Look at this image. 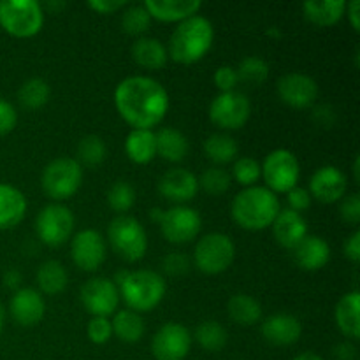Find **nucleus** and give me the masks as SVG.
Returning <instances> with one entry per match:
<instances>
[{
	"instance_id": "nucleus-48",
	"label": "nucleus",
	"mask_w": 360,
	"mask_h": 360,
	"mask_svg": "<svg viewBox=\"0 0 360 360\" xmlns=\"http://www.w3.org/2000/svg\"><path fill=\"white\" fill-rule=\"evenodd\" d=\"M125 0H88V7L98 14H112L125 7Z\"/></svg>"
},
{
	"instance_id": "nucleus-43",
	"label": "nucleus",
	"mask_w": 360,
	"mask_h": 360,
	"mask_svg": "<svg viewBox=\"0 0 360 360\" xmlns=\"http://www.w3.org/2000/svg\"><path fill=\"white\" fill-rule=\"evenodd\" d=\"M213 83L214 86L220 90V94H227V91H234L239 83L238 72L234 67L231 65H221L214 70L213 74Z\"/></svg>"
},
{
	"instance_id": "nucleus-37",
	"label": "nucleus",
	"mask_w": 360,
	"mask_h": 360,
	"mask_svg": "<svg viewBox=\"0 0 360 360\" xmlns=\"http://www.w3.org/2000/svg\"><path fill=\"white\" fill-rule=\"evenodd\" d=\"M236 72H238L239 81L257 86V84H262L267 81V77H269V65L260 56H246L245 60H241Z\"/></svg>"
},
{
	"instance_id": "nucleus-1",
	"label": "nucleus",
	"mask_w": 360,
	"mask_h": 360,
	"mask_svg": "<svg viewBox=\"0 0 360 360\" xmlns=\"http://www.w3.org/2000/svg\"><path fill=\"white\" fill-rule=\"evenodd\" d=\"M115 105L130 127L151 130L167 115L169 94L153 77L130 76L116 86Z\"/></svg>"
},
{
	"instance_id": "nucleus-13",
	"label": "nucleus",
	"mask_w": 360,
	"mask_h": 360,
	"mask_svg": "<svg viewBox=\"0 0 360 360\" xmlns=\"http://www.w3.org/2000/svg\"><path fill=\"white\" fill-rule=\"evenodd\" d=\"M79 299L91 316H104L116 313L120 304V290L109 278H91L81 287Z\"/></svg>"
},
{
	"instance_id": "nucleus-33",
	"label": "nucleus",
	"mask_w": 360,
	"mask_h": 360,
	"mask_svg": "<svg viewBox=\"0 0 360 360\" xmlns=\"http://www.w3.org/2000/svg\"><path fill=\"white\" fill-rule=\"evenodd\" d=\"M238 143H236L234 137L227 136V134H213V136H210L204 141V153L217 165H225L234 162L236 157H238Z\"/></svg>"
},
{
	"instance_id": "nucleus-24",
	"label": "nucleus",
	"mask_w": 360,
	"mask_h": 360,
	"mask_svg": "<svg viewBox=\"0 0 360 360\" xmlns=\"http://www.w3.org/2000/svg\"><path fill=\"white\" fill-rule=\"evenodd\" d=\"M27 197L16 186L0 183V231H9L20 225L27 214Z\"/></svg>"
},
{
	"instance_id": "nucleus-3",
	"label": "nucleus",
	"mask_w": 360,
	"mask_h": 360,
	"mask_svg": "<svg viewBox=\"0 0 360 360\" xmlns=\"http://www.w3.org/2000/svg\"><path fill=\"white\" fill-rule=\"evenodd\" d=\"M214 41V28L207 18L195 16L181 21L171 39H169L167 55L174 62L190 65L206 56Z\"/></svg>"
},
{
	"instance_id": "nucleus-40",
	"label": "nucleus",
	"mask_w": 360,
	"mask_h": 360,
	"mask_svg": "<svg viewBox=\"0 0 360 360\" xmlns=\"http://www.w3.org/2000/svg\"><path fill=\"white\" fill-rule=\"evenodd\" d=\"M234 179L243 185L245 188L255 186V183L262 178V167L259 162L252 157H241L234 160V169H232Z\"/></svg>"
},
{
	"instance_id": "nucleus-49",
	"label": "nucleus",
	"mask_w": 360,
	"mask_h": 360,
	"mask_svg": "<svg viewBox=\"0 0 360 360\" xmlns=\"http://www.w3.org/2000/svg\"><path fill=\"white\" fill-rule=\"evenodd\" d=\"M343 252L347 255L348 260H352L354 264H357L360 260V232L355 231L350 238L347 239L343 246Z\"/></svg>"
},
{
	"instance_id": "nucleus-6",
	"label": "nucleus",
	"mask_w": 360,
	"mask_h": 360,
	"mask_svg": "<svg viewBox=\"0 0 360 360\" xmlns=\"http://www.w3.org/2000/svg\"><path fill=\"white\" fill-rule=\"evenodd\" d=\"M108 239L111 248L127 262H139L148 252L146 229L134 217L118 214L109 224Z\"/></svg>"
},
{
	"instance_id": "nucleus-34",
	"label": "nucleus",
	"mask_w": 360,
	"mask_h": 360,
	"mask_svg": "<svg viewBox=\"0 0 360 360\" xmlns=\"http://www.w3.org/2000/svg\"><path fill=\"white\" fill-rule=\"evenodd\" d=\"M195 341L199 343V347L206 352H220L224 350L225 345H227L229 334L225 330V327L221 323H218L217 320H206V322H200L195 329Z\"/></svg>"
},
{
	"instance_id": "nucleus-9",
	"label": "nucleus",
	"mask_w": 360,
	"mask_h": 360,
	"mask_svg": "<svg viewBox=\"0 0 360 360\" xmlns=\"http://www.w3.org/2000/svg\"><path fill=\"white\" fill-rule=\"evenodd\" d=\"M260 167H262L266 188H269L273 193H287L297 186L301 167H299L297 157L290 150L280 148V150L271 151Z\"/></svg>"
},
{
	"instance_id": "nucleus-4",
	"label": "nucleus",
	"mask_w": 360,
	"mask_h": 360,
	"mask_svg": "<svg viewBox=\"0 0 360 360\" xmlns=\"http://www.w3.org/2000/svg\"><path fill=\"white\" fill-rule=\"evenodd\" d=\"M115 283L120 290V297H123L125 304L136 313L155 309L167 292L162 274L148 269L123 271L116 274Z\"/></svg>"
},
{
	"instance_id": "nucleus-36",
	"label": "nucleus",
	"mask_w": 360,
	"mask_h": 360,
	"mask_svg": "<svg viewBox=\"0 0 360 360\" xmlns=\"http://www.w3.org/2000/svg\"><path fill=\"white\" fill-rule=\"evenodd\" d=\"M108 157V146H105L104 139L98 136H84L77 144V162L88 167H97Z\"/></svg>"
},
{
	"instance_id": "nucleus-56",
	"label": "nucleus",
	"mask_w": 360,
	"mask_h": 360,
	"mask_svg": "<svg viewBox=\"0 0 360 360\" xmlns=\"http://www.w3.org/2000/svg\"><path fill=\"white\" fill-rule=\"evenodd\" d=\"M354 179L355 181H360V158L357 157L354 162Z\"/></svg>"
},
{
	"instance_id": "nucleus-32",
	"label": "nucleus",
	"mask_w": 360,
	"mask_h": 360,
	"mask_svg": "<svg viewBox=\"0 0 360 360\" xmlns=\"http://www.w3.org/2000/svg\"><path fill=\"white\" fill-rule=\"evenodd\" d=\"M112 334L123 343H137L144 336V322L139 313L132 309H122L115 313V319L111 322Z\"/></svg>"
},
{
	"instance_id": "nucleus-50",
	"label": "nucleus",
	"mask_w": 360,
	"mask_h": 360,
	"mask_svg": "<svg viewBox=\"0 0 360 360\" xmlns=\"http://www.w3.org/2000/svg\"><path fill=\"white\" fill-rule=\"evenodd\" d=\"M313 116H315V122L319 125L326 127V129H329V127H333L336 123V112H334V109L330 105H319Z\"/></svg>"
},
{
	"instance_id": "nucleus-19",
	"label": "nucleus",
	"mask_w": 360,
	"mask_h": 360,
	"mask_svg": "<svg viewBox=\"0 0 360 360\" xmlns=\"http://www.w3.org/2000/svg\"><path fill=\"white\" fill-rule=\"evenodd\" d=\"M9 313L18 326L34 327L44 319L46 302L35 288H20L11 297Z\"/></svg>"
},
{
	"instance_id": "nucleus-38",
	"label": "nucleus",
	"mask_w": 360,
	"mask_h": 360,
	"mask_svg": "<svg viewBox=\"0 0 360 360\" xmlns=\"http://www.w3.org/2000/svg\"><path fill=\"white\" fill-rule=\"evenodd\" d=\"M108 204L115 213L125 214L136 204V190L130 183L116 181L108 192Z\"/></svg>"
},
{
	"instance_id": "nucleus-54",
	"label": "nucleus",
	"mask_w": 360,
	"mask_h": 360,
	"mask_svg": "<svg viewBox=\"0 0 360 360\" xmlns=\"http://www.w3.org/2000/svg\"><path fill=\"white\" fill-rule=\"evenodd\" d=\"M292 360H323V359L320 357V355L313 354V352H304V354L295 355V357L292 359Z\"/></svg>"
},
{
	"instance_id": "nucleus-22",
	"label": "nucleus",
	"mask_w": 360,
	"mask_h": 360,
	"mask_svg": "<svg viewBox=\"0 0 360 360\" xmlns=\"http://www.w3.org/2000/svg\"><path fill=\"white\" fill-rule=\"evenodd\" d=\"M271 227L276 241L287 250H294L308 236L306 218L292 210H281Z\"/></svg>"
},
{
	"instance_id": "nucleus-21",
	"label": "nucleus",
	"mask_w": 360,
	"mask_h": 360,
	"mask_svg": "<svg viewBox=\"0 0 360 360\" xmlns=\"http://www.w3.org/2000/svg\"><path fill=\"white\" fill-rule=\"evenodd\" d=\"M151 20L164 21V23H181L188 18L195 16L202 7L199 0H146L143 4Z\"/></svg>"
},
{
	"instance_id": "nucleus-25",
	"label": "nucleus",
	"mask_w": 360,
	"mask_h": 360,
	"mask_svg": "<svg viewBox=\"0 0 360 360\" xmlns=\"http://www.w3.org/2000/svg\"><path fill=\"white\" fill-rule=\"evenodd\" d=\"M125 153L134 164H150L157 157V139H155L153 130H130L125 139Z\"/></svg>"
},
{
	"instance_id": "nucleus-15",
	"label": "nucleus",
	"mask_w": 360,
	"mask_h": 360,
	"mask_svg": "<svg viewBox=\"0 0 360 360\" xmlns=\"http://www.w3.org/2000/svg\"><path fill=\"white\" fill-rule=\"evenodd\" d=\"M72 262L84 273H94L105 260V241L94 229L79 231L70 241Z\"/></svg>"
},
{
	"instance_id": "nucleus-46",
	"label": "nucleus",
	"mask_w": 360,
	"mask_h": 360,
	"mask_svg": "<svg viewBox=\"0 0 360 360\" xmlns=\"http://www.w3.org/2000/svg\"><path fill=\"white\" fill-rule=\"evenodd\" d=\"M18 123V112L11 102L0 98V137L7 136L14 130Z\"/></svg>"
},
{
	"instance_id": "nucleus-51",
	"label": "nucleus",
	"mask_w": 360,
	"mask_h": 360,
	"mask_svg": "<svg viewBox=\"0 0 360 360\" xmlns=\"http://www.w3.org/2000/svg\"><path fill=\"white\" fill-rule=\"evenodd\" d=\"M336 360H355L357 359V348L350 343V341H343L338 343L333 350Z\"/></svg>"
},
{
	"instance_id": "nucleus-17",
	"label": "nucleus",
	"mask_w": 360,
	"mask_h": 360,
	"mask_svg": "<svg viewBox=\"0 0 360 360\" xmlns=\"http://www.w3.org/2000/svg\"><path fill=\"white\" fill-rule=\"evenodd\" d=\"M348 178L336 165H323L309 179V195L323 204H333L347 195Z\"/></svg>"
},
{
	"instance_id": "nucleus-29",
	"label": "nucleus",
	"mask_w": 360,
	"mask_h": 360,
	"mask_svg": "<svg viewBox=\"0 0 360 360\" xmlns=\"http://www.w3.org/2000/svg\"><path fill=\"white\" fill-rule=\"evenodd\" d=\"M132 58L144 69L157 70L167 63V48L155 37H141L132 46Z\"/></svg>"
},
{
	"instance_id": "nucleus-58",
	"label": "nucleus",
	"mask_w": 360,
	"mask_h": 360,
	"mask_svg": "<svg viewBox=\"0 0 360 360\" xmlns=\"http://www.w3.org/2000/svg\"><path fill=\"white\" fill-rule=\"evenodd\" d=\"M63 6H65V4H63V2H48V7H49V9H58V7H63Z\"/></svg>"
},
{
	"instance_id": "nucleus-20",
	"label": "nucleus",
	"mask_w": 360,
	"mask_h": 360,
	"mask_svg": "<svg viewBox=\"0 0 360 360\" xmlns=\"http://www.w3.org/2000/svg\"><path fill=\"white\" fill-rule=\"evenodd\" d=\"M260 333H262L264 340L274 347H290L301 340L302 326L294 315L276 313L264 320Z\"/></svg>"
},
{
	"instance_id": "nucleus-14",
	"label": "nucleus",
	"mask_w": 360,
	"mask_h": 360,
	"mask_svg": "<svg viewBox=\"0 0 360 360\" xmlns=\"http://www.w3.org/2000/svg\"><path fill=\"white\" fill-rule=\"evenodd\" d=\"M192 348V334L185 326L169 322L157 330L151 341V354L157 360H185Z\"/></svg>"
},
{
	"instance_id": "nucleus-8",
	"label": "nucleus",
	"mask_w": 360,
	"mask_h": 360,
	"mask_svg": "<svg viewBox=\"0 0 360 360\" xmlns=\"http://www.w3.org/2000/svg\"><path fill=\"white\" fill-rule=\"evenodd\" d=\"M236 257L234 241L221 232H210L197 241L193 250L195 267L204 274L225 273L232 266Z\"/></svg>"
},
{
	"instance_id": "nucleus-31",
	"label": "nucleus",
	"mask_w": 360,
	"mask_h": 360,
	"mask_svg": "<svg viewBox=\"0 0 360 360\" xmlns=\"http://www.w3.org/2000/svg\"><path fill=\"white\" fill-rule=\"evenodd\" d=\"M35 280H37L39 290L46 295L62 294L67 288V283H69L65 267L58 260L42 262L41 267L37 269V274H35Z\"/></svg>"
},
{
	"instance_id": "nucleus-5",
	"label": "nucleus",
	"mask_w": 360,
	"mask_h": 360,
	"mask_svg": "<svg viewBox=\"0 0 360 360\" xmlns=\"http://www.w3.org/2000/svg\"><path fill=\"white\" fill-rule=\"evenodd\" d=\"M44 25V11L35 0H2L0 27L18 39L34 37Z\"/></svg>"
},
{
	"instance_id": "nucleus-16",
	"label": "nucleus",
	"mask_w": 360,
	"mask_h": 360,
	"mask_svg": "<svg viewBox=\"0 0 360 360\" xmlns=\"http://www.w3.org/2000/svg\"><path fill=\"white\" fill-rule=\"evenodd\" d=\"M278 95L288 108L306 109L319 98V84L306 74L288 72L278 81Z\"/></svg>"
},
{
	"instance_id": "nucleus-35",
	"label": "nucleus",
	"mask_w": 360,
	"mask_h": 360,
	"mask_svg": "<svg viewBox=\"0 0 360 360\" xmlns=\"http://www.w3.org/2000/svg\"><path fill=\"white\" fill-rule=\"evenodd\" d=\"M49 94H51L49 84L42 77H32V79L25 81L20 86V90H18V101H20V104L25 109L35 111V109H41L42 105L48 104Z\"/></svg>"
},
{
	"instance_id": "nucleus-45",
	"label": "nucleus",
	"mask_w": 360,
	"mask_h": 360,
	"mask_svg": "<svg viewBox=\"0 0 360 360\" xmlns=\"http://www.w3.org/2000/svg\"><path fill=\"white\" fill-rule=\"evenodd\" d=\"M340 214L347 224L357 225L360 221V197L359 193H350V195L341 199Z\"/></svg>"
},
{
	"instance_id": "nucleus-53",
	"label": "nucleus",
	"mask_w": 360,
	"mask_h": 360,
	"mask_svg": "<svg viewBox=\"0 0 360 360\" xmlns=\"http://www.w3.org/2000/svg\"><path fill=\"white\" fill-rule=\"evenodd\" d=\"M4 287L9 288V290H20V285H21V274L20 271L16 269H9L4 273Z\"/></svg>"
},
{
	"instance_id": "nucleus-42",
	"label": "nucleus",
	"mask_w": 360,
	"mask_h": 360,
	"mask_svg": "<svg viewBox=\"0 0 360 360\" xmlns=\"http://www.w3.org/2000/svg\"><path fill=\"white\" fill-rule=\"evenodd\" d=\"M86 336L94 345L108 343L112 336V327L109 319H104V316H91L86 327Z\"/></svg>"
},
{
	"instance_id": "nucleus-47",
	"label": "nucleus",
	"mask_w": 360,
	"mask_h": 360,
	"mask_svg": "<svg viewBox=\"0 0 360 360\" xmlns=\"http://www.w3.org/2000/svg\"><path fill=\"white\" fill-rule=\"evenodd\" d=\"M287 202L288 210L295 211V213H301L308 210L311 206V195L306 188H301V186H295L290 192H287Z\"/></svg>"
},
{
	"instance_id": "nucleus-30",
	"label": "nucleus",
	"mask_w": 360,
	"mask_h": 360,
	"mask_svg": "<svg viewBox=\"0 0 360 360\" xmlns=\"http://www.w3.org/2000/svg\"><path fill=\"white\" fill-rule=\"evenodd\" d=\"M229 319L243 327L255 326L262 320V306L248 294H236L227 302Z\"/></svg>"
},
{
	"instance_id": "nucleus-39",
	"label": "nucleus",
	"mask_w": 360,
	"mask_h": 360,
	"mask_svg": "<svg viewBox=\"0 0 360 360\" xmlns=\"http://www.w3.org/2000/svg\"><path fill=\"white\" fill-rule=\"evenodd\" d=\"M199 188L210 195H224L229 188H231L232 178L225 169L221 167H210L200 174Z\"/></svg>"
},
{
	"instance_id": "nucleus-23",
	"label": "nucleus",
	"mask_w": 360,
	"mask_h": 360,
	"mask_svg": "<svg viewBox=\"0 0 360 360\" xmlns=\"http://www.w3.org/2000/svg\"><path fill=\"white\" fill-rule=\"evenodd\" d=\"M294 259L301 269L320 271L330 260L329 243L320 236H306L294 248Z\"/></svg>"
},
{
	"instance_id": "nucleus-27",
	"label": "nucleus",
	"mask_w": 360,
	"mask_h": 360,
	"mask_svg": "<svg viewBox=\"0 0 360 360\" xmlns=\"http://www.w3.org/2000/svg\"><path fill=\"white\" fill-rule=\"evenodd\" d=\"M155 139H157V155L171 164L185 160L188 155V139L178 129L164 127L155 134Z\"/></svg>"
},
{
	"instance_id": "nucleus-2",
	"label": "nucleus",
	"mask_w": 360,
	"mask_h": 360,
	"mask_svg": "<svg viewBox=\"0 0 360 360\" xmlns=\"http://www.w3.org/2000/svg\"><path fill=\"white\" fill-rule=\"evenodd\" d=\"M281 211L276 193L266 186H250L241 190L232 200V220L245 231H264L271 227Z\"/></svg>"
},
{
	"instance_id": "nucleus-10",
	"label": "nucleus",
	"mask_w": 360,
	"mask_h": 360,
	"mask_svg": "<svg viewBox=\"0 0 360 360\" xmlns=\"http://www.w3.org/2000/svg\"><path fill=\"white\" fill-rule=\"evenodd\" d=\"M74 231V214L63 204H48L39 211L35 218L37 238L46 246L58 248L65 245Z\"/></svg>"
},
{
	"instance_id": "nucleus-44",
	"label": "nucleus",
	"mask_w": 360,
	"mask_h": 360,
	"mask_svg": "<svg viewBox=\"0 0 360 360\" xmlns=\"http://www.w3.org/2000/svg\"><path fill=\"white\" fill-rule=\"evenodd\" d=\"M162 267L169 276H183V274L188 273L190 260L183 253H169L162 260Z\"/></svg>"
},
{
	"instance_id": "nucleus-41",
	"label": "nucleus",
	"mask_w": 360,
	"mask_h": 360,
	"mask_svg": "<svg viewBox=\"0 0 360 360\" xmlns=\"http://www.w3.org/2000/svg\"><path fill=\"white\" fill-rule=\"evenodd\" d=\"M151 25V16L144 6H132L123 13L122 28L129 35H143Z\"/></svg>"
},
{
	"instance_id": "nucleus-18",
	"label": "nucleus",
	"mask_w": 360,
	"mask_h": 360,
	"mask_svg": "<svg viewBox=\"0 0 360 360\" xmlns=\"http://www.w3.org/2000/svg\"><path fill=\"white\" fill-rule=\"evenodd\" d=\"M158 192L162 197L179 206V204L195 199L197 192H199V179L188 169H169L158 179Z\"/></svg>"
},
{
	"instance_id": "nucleus-28",
	"label": "nucleus",
	"mask_w": 360,
	"mask_h": 360,
	"mask_svg": "<svg viewBox=\"0 0 360 360\" xmlns=\"http://www.w3.org/2000/svg\"><path fill=\"white\" fill-rule=\"evenodd\" d=\"M345 0H308L302 4V13L316 27H333L345 16Z\"/></svg>"
},
{
	"instance_id": "nucleus-26",
	"label": "nucleus",
	"mask_w": 360,
	"mask_h": 360,
	"mask_svg": "<svg viewBox=\"0 0 360 360\" xmlns=\"http://www.w3.org/2000/svg\"><path fill=\"white\" fill-rule=\"evenodd\" d=\"M359 309H360V294L357 290L348 292L340 299L336 306V323L345 338L348 340H359L360 338V323H359Z\"/></svg>"
},
{
	"instance_id": "nucleus-11",
	"label": "nucleus",
	"mask_w": 360,
	"mask_h": 360,
	"mask_svg": "<svg viewBox=\"0 0 360 360\" xmlns=\"http://www.w3.org/2000/svg\"><path fill=\"white\" fill-rule=\"evenodd\" d=\"M252 116L250 98L241 91L218 94L210 105V120L224 130H239Z\"/></svg>"
},
{
	"instance_id": "nucleus-55",
	"label": "nucleus",
	"mask_w": 360,
	"mask_h": 360,
	"mask_svg": "<svg viewBox=\"0 0 360 360\" xmlns=\"http://www.w3.org/2000/svg\"><path fill=\"white\" fill-rule=\"evenodd\" d=\"M150 214H151V220L158 221V224H160L162 217H164V211H162L160 207H153V210L150 211Z\"/></svg>"
},
{
	"instance_id": "nucleus-57",
	"label": "nucleus",
	"mask_w": 360,
	"mask_h": 360,
	"mask_svg": "<svg viewBox=\"0 0 360 360\" xmlns=\"http://www.w3.org/2000/svg\"><path fill=\"white\" fill-rule=\"evenodd\" d=\"M4 323H6V308H4V304L0 302V333L4 330Z\"/></svg>"
},
{
	"instance_id": "nucleus-7",
	"label": "nucleus",
	"mask_w": 360,
	"mask_h": 360,
	"mask_svg": "<svg viewBox=\"0 0 360 360\" xmlns=\"http://www.w3.org/2000/svg\"><path fill=\"white\" fill-rule=\"evenodd\" d=\"M83 183V169L76 158L60 157L49 162L41 176V185L49 199L67 200L81 188Z\"/></svg>"
},
{
	"instance_id": "nucleus-52",
	"label": "nucleus",
	"mask_w": 360,
	"mask_h": 360,
	"mask_svg": "<svg viewBox=\"0 0 360 360\" xmlns=\"http://www.w3.org/2000/svg\"><path fill=\"white\" fill-rule=\"evenodd\" d=\"M360 2L359 0H352L350 4H347V9H345V13H347L348 20H350V25L354 27L355 32L360 30Z\"/></svg>"
},
{
	"instance_id": "nucleus-12",
	"label": "nucleus",
	"mask_w": 360,
	"mask_h": 360,
	"mask_svg": "<svg viewBox=\"0 0 360 360\" xmlns=\"http://www.w3.org/2000/svg\"><path fill=\"white\" fill-rule=\"evenodd\" d=\"M202 218L193 207L174 206L164 211L160 231L164 238L172 245H186L199 236Z\"/></svg>"
}]
</instances>
